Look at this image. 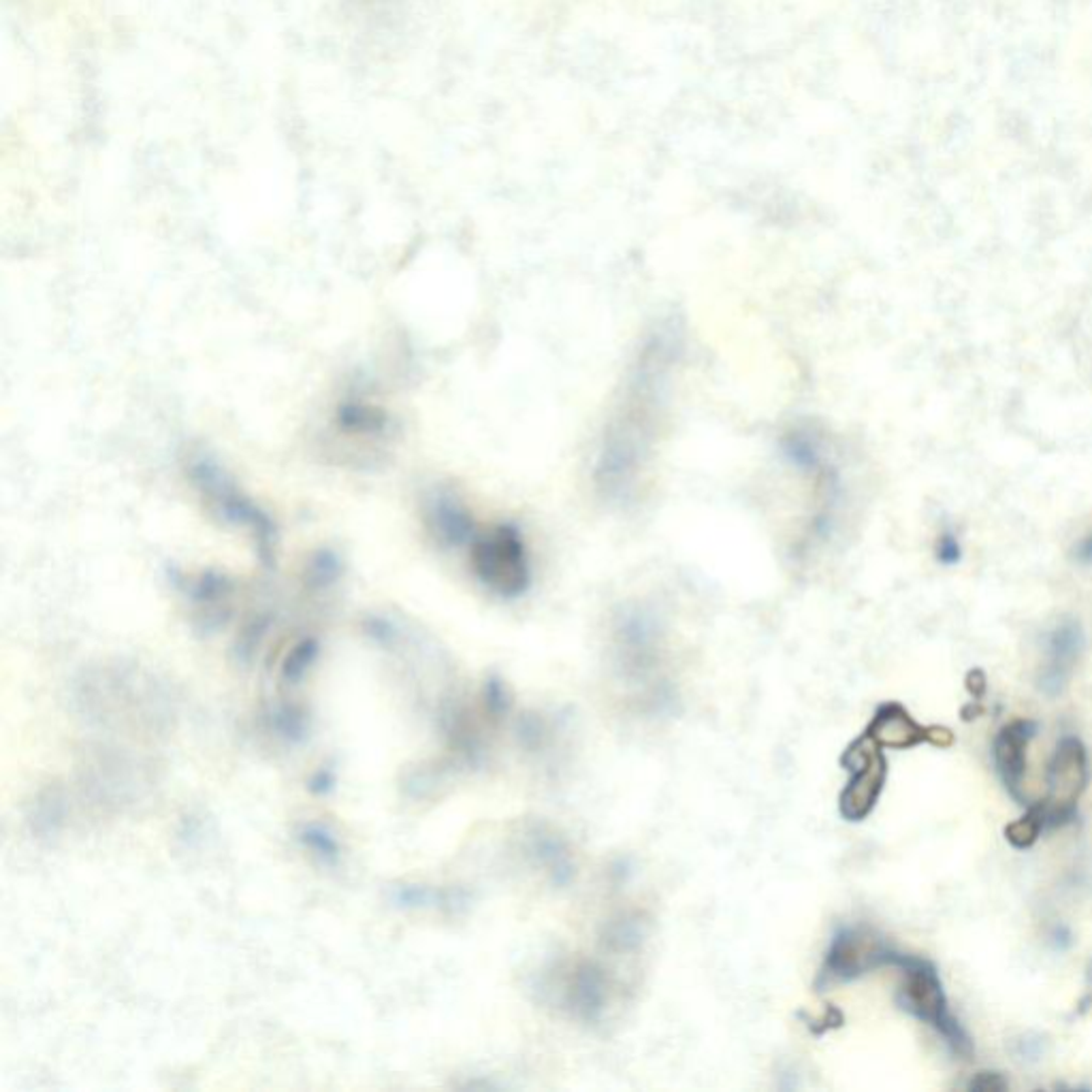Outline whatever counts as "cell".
<instances>
[{
    "label": "cell",
    "mask_w": 1092,
    "mask_h": 1092,
    "mask_svg": "<svg viewBox=\"0 0 1092 1092\" xmlns=\"http://www.w3.org/2000/svg\"><path fill=\"white\" fill-rule=\"evenodd\" d=\"M1017 1043V1056L1022 1060H1037L1043 1052V1041L1039 1037H1022Z\"/></svg>",
    "instance_id": "44dd1931"
},
{
    "label": "cell",
    "mask_w": 1092,
    "mask_h": 1092,
    "mask_svg": "<svg viewBox=\"0 0 1092 1092\" xmlns=\"http://www.w3.org/2000/svg\"><path fill=\"white\" fill-rule=\"evenodd\" d=\"M389 896L391 903L400 909H456L465 905V894L459 890H445L419 883L395 885Z\"/></svg>",
    "instance_id": "4fadbf2b"
},
{
    "label": "cell",
    "mask_w": 1092,
    "mask_h": 1092,
    "mask_svg": "<svg viewBox=\"0 0 1092 1092\" xmlns=\"http://www.w3.org/2000/svg\"><path fill=\"white\" fill-rule=\"evenodd\" d=\"M272 728L288 743H301L307 736V715L299 706L282 704L272 713Z\"/></svg>",
    "instance_id": "e0dca14e"
},
{
    "label": "cell",
    "mask_w": 1092,
    "mask_h": 1092,
    "mask_svg": "<svg viewBox=\"0 0 1092 1092\" xmlns=\"http://www.w3.org/2000/svg\"><path fill=\"white\" fill-rule=\"evenodd\" d=\"M1007 1088H1009V1082L1001 1073H995V1071H980L969 1082V1090H978V1092H1005Z\"/></svg>",
    "instance_id": "ac0fdd59"
},
{
    "label": "cell",
    "mask_w": 1092,
    "mask_h": 1092,
    "mask_svg": "<svg viewBox=\"0 0 1092 1092\" xmlns=\"http://www.w3.org/2000/svg\"><path fill=\"white\" fill-rule=\"evenodd\" d=\"M427 523L434 536L447 546H467L478 534L463 501L449 491H436L427 501Z\"/></svg>",
    "instance_id": "7c38bea8"
},
{
    "label": "cell",
    "mask_w": 1092,
    "mask_h": 1092,
    "mask_svg": "<svg viewBox=\"0 0 1092 1092\" xmlns=\"http://www.w3.org/2000/svg\"><path fill=\"white\" fill-rule=\"evenodd\" d=\"M1045 828V814L1041 803L1030 805L1026 814L1005 825V838L1007 843L1015 849H1030L1037 843L1041 830Z\"/></svg>",
    "instance_id": "9a60e30c"
},
{
    "label": "cell",
    "mask_w": 1092,
    "mask_h": 1092,
    "mask_svg": "<svg viewBox=\"0 0 1092 1092\" xmlns=\"http://www.w3.org/2000/svg\"><path fill=\"white\" fill-rule=\"evenodd\" d=\"M939 559L946 564H954L961 559V544L954 536H943L939 540Z\"/></svg>",
    "instance_id": "7402d4cb"
},
{
    "label": "cell",
    "mask_w": 1092,
    "mask_h": 1092,
    "mask_svg": "<svg viewBox=\"0 0 1092 1092\" xmlns=\"http://www.w3.org/2000/svg\"><path fill=\"white\" fill-rule=\"evenodd\" d=\"M1086 648V634L1080 622L1062 619L1045 638V659L1039 672V689L1047 698H1056L1067 689L1069 678Z\"/></svg>",
    "instance_id": "9c48e42d"
},
{
    "label": "cell",
    "mask_w": 1092,
    "mask_h": 1092,
    "mask_svg": "<svg viewBox=\"0 0 1092 1092\" xmlns=\"http://www.w3.org/2000/svg\"><path fill=\"white\" fill-rule=\"evenodd\" d=\"M297 838L299 843L307 851H312V855H316L320 862L335 864L339 858H342V843H339L337 836L327 828V825L303 823L297 832Z\"/></svg>",
    "instance_id": "5bb4252c"
},
{
    "label": "cell",
    "mask_w": 1092,
    "mask_h": 1092,
    "mask_svg": "<svg viewBox=\"0 0 1092 1092\" xmlns=\"http://www.w3.org/2000/svg\"><path fill=\"white\" fill-rule=\"evenodd\" d=\"M1088 786L1086 747L1075 736L1060 739L1047 766V796L1041 803L1045 825H1067L1077 818V801Z\"/></svg>",
    "instance_id": "5b68a950"
},
{
    "label": "cell",
    "mask_w": 1092,
    "mask_h": 1092,
    "mask_svg": "<svg viewBox=\"0 0 1092 1092\" xmlns=\"http://www.w3.org/2000/svg\"><path fill=\"white\" fill-rule=\"evenodd\" d=\"M562 1007L583 1020H600L609 1005V980L604 971L592 963L572 965L564 971L562 980L555 986Z\"/></svg>",
    "instance_id": "30bf717a"
},
{
    "label": "cell",
    "mask_w": 1092,
    "mask_h": 1092,
    "mask_svg": "<svg viewBox=\"0 0 1092 1092\" xmlns=\"http://www.w3.org/2000/svg\"><path fill=\"white\" fill-rule=\"evenodd\" d=\"M967 689H969V693H971L973 700H976V702H982V700H984L986 689H988V678H986L984 670L976 668V670H971V672L967 674Z\"/></svg>",
    "instance_id": "ffe728a7"
},
{
    "label": "cell",
    "mask_w": 1092,
    "mask_h": 1092,
    "mask_svg": "<svg viewBox=\"0 0 1092 1092\" xmlns=\"http://www.w3.org/2000/svg\"><path fill=\"white\" fill-rule=\"evenodd\" d=\"M335 781L337 779H335V773L331 769H320L312 777H309L307 790L312 792L314 796H324V794H329L335 788Z\"/></svg>",
    "instance_id": "d6986e66"
},
{
    "label": "cell",
    "mask_w": 1092,
    "mask_h": 1092,
    "mask_svg": "<svg viewBox=\"0 0 1092 1092\" xmlns=\"http://www.w3.org/2000/svg\"><path fill=\"white\" fill-rule=\"evenodd\" d=\"M190 478H193L203 497L210 501V506L218 512L220 519L253 534L263 557H272L275 540L272 521L229 480L223 469L208 459H197L190 463Z\"/></svg>",
    "instance_id": "277c9868"
},
{
    "label": "cell",
    "mask_w": 1092,
    "mask_h": 1092,
    "mask_svg": "<svg viewBox=\"0 0 1092 1092\" xmlns=\"http://www.w3.org/2000/svg\"><path fill=\"white\" fill-rule=\"evenodd\" d=\"M318 642L314 638H303L294 644L282 661V678L290 685H297L301 678L312 668L318 657Z\"/></svg>",
    "instance_id": "2e32d148"
},
{
    "label": "cell",
    "mask_w": 1092,
    "mask_h": 1092,
    "mask_svg": "<svg viewBox=\"0 0 1092 1092\" xmlns=\"http://www.w3.org/2000/svg\"><path fill=\"white\" fill-rule=\"evenodd\" d=\"M1075 557L1080 559V562H1084V564H1092V534H1088V536L1080 542V546H1077Z\"/></svg>",
    "instance_id": "603a6c76"
},
{
    "label": "cell",
    "mask_w": 1092,
    "mask_h": 1092,
    "mask_svg": "<svg viewBox=\"0 0 1092 1092\" xmlns=\"http://www.w3.org/2000/svg\"><path fill=\"white\" fill-rule=\"evenodd\" d=\"M1037 723L1030 719H1013L1002 726L995 739V762L997 771L1005 784V790L1013 799L1024 805L1026 796L1022 792V779L1026 775V749L1035 739Z\"/></svg>",
    "instance_id": "8fae6325"
},
{
    "label": "cell",
    "mask_w": 1092,
    "mask_h": 1092,
    "mask_svg": "<svg viewBox=\"0 0 1092 1092\" xmlns=\"http://www.w3.org/2000/svg\"><path fill=\"white\" fill-rule=\"evenodd\" d=\"M896 950L885 941L875 928L847 926L840 928L830 941L828 954L821 971L823 984H843L858 980L866 973L892 967Z\"/></svg>",
    "instance_id": "8992f818"
},
{
    "label": "cell",
    "mask_w": 1092,
    "mask_h": 1092,
    "mask_svg": "<svg viewBox=\"0 0 1092 1092\" xmlns=\"http://www.w3.org/2000/svg\"><path fill=\"white\" fill-rule=\"evenodd\" d=\"M892 967L903 971V986H900L898 993L900 1007L916 1015L918 1020L931 1024L946 1039L956 1056L971 1060V1056L976 1054V1047H973V1041L961 1022L950 1013L948 997L943 993L937 967L926 958L900 952L894 954Z\"/></svg>",
    "instance_id": "7a4b0ae2"
},
{
    "label": "cell",
    "mask_w": 1092,
    "mask_h": 1092,
    "mask_svg": "<svg viewBox=\"0 0 1092 1092\" xmlns=\"http://www.w3.org/2000/svg\"><path fill=\"white\" fill-rule=\"evenodd\" d=\"M843 762L851 771V779L840 796V814L849 821H860L870 816L879 801L888 762L881 754V747L866 734L845 751Z\"/></svg>",
    "instance_id": "52a82bcc"
},
{
    "label": "cell",
    "mask_w": 1092,
    "mask_h": 1092,
    "mask_svg": "<svg viewBox=\"0 0 1092 1092\" xmlns=\"http://www.w3.org/2000/svg\"><path fill=\"white\" fill-rule=\"evenodd\" d=\"M681 354V331L674 322H663L644 339L630 365L619 400L604 425L596 463L598 491L613 504L637 495L653 459Z\"/></svg>",
    "instance_id": "6da1fadb"
},
{
    "label": "cell",
    "mask_w": 1092,
    "mask_h": 1092,
    "mask_svg": "<svg viewBox=\"0 0 1092 1092\" xmlns=\"http://www.w3.org/2000/svg\"><path fill=\"white\" fill-rule=\"evenodd\" d=\"M469 566L476 579L499 598H519L531 583L529 553L521 531L501 523L471 538Z\"/></svg>",
    "instance_id": "3957f363"
},
{
    "label": "cell",
    "mask_w": 1092,
    "mask_h": 1092,
    "mask_svg": "<svg viewBox=\"0 0 1092 1092\" xmlns=\"http://www.w3.org/2000/svg\"><path fill=\"white\" fill-rule=\"evenodd\" d=\"M879 747L888 749H911L922 743H928L939 749H950L954 745V732L946 726H920L903 706L896 702L881 704L864 732Z\"/></svg>",
    "instance_id": "ba28073f"
}]
</instances>
